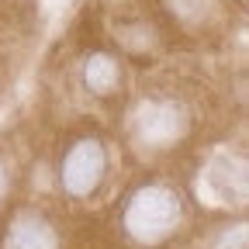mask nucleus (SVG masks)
I'll return each mask as SVG.
<instances>
[{
    "label": "nucleus",
    "instance_id": "f257e3e1",
    "mask_svg": "<svg viewBox=\"0 0 249 249\" xmlns=\"http://www.w3.org/2000/svg\"><path fill=\"white\" fill-rule=\"evenodd\" d=\"M177 218H180L177 194H170L166 187H145L142 194L132 197L128 211H124V225H128L132 235H139L145 242H156V239L170 235Z\"/></svg>",
    "mask_w": 249,
    "mask_h": 249
},
{
    "label": "nucleus",
    "instance_id": "f03ea898",
    "mask_svg": "<svg viewBox=\"0 0 249 249\" xmlns=\"http://www.w3.org/2000/svg\"><path fill=\"white\" fill-rule=\"evenodd\" d=\"M107 170V152L97 139H83L70 149V156L62 160V187H66V194L73 197H87L97 180L104 177Z\"/></svg>",
    "mask_w": 249,
    "mask_h": 249
},
{
    "label": "nucleus",
    "instance_id": "7ed1b4c3",
    "mask_svg": "<svg viewBox=\"0 0 249 249\" xmlns=\"http://www.w3.org/2000/svg\"><path fill=\"white\" fill-rule=\"evenodd\" d=\"M55 246L59 242H55L52 229L35 214H21L7 235V249H55Z\"/></svg>",
    "mask_w": 249,
    "mask_h": 249
},
{
    "label": "nucleus",
    "instance_id": "20e7f679",
    "mask_svg": "<svg viewBox=\"0 0 249 249\" xmlns=\"http://www.w3.org/2000/svg\"><path fill=\"white\" fill-rule=\"evenodd\" d=\"M121 83V70H118V62L104 52H97L90 62H87V87L93 93H101V97H111V93L118 90Z\"/></svg>",
    "mask_w": 249,
    "mask_h": 249
},
{
    "label": "nucleus",
    "instance_id": "39448f33",
    "mask_svg": "<svg viewBox=\"0 0 249 249\" xmlns=\"http://www.w3.org/2000/svg\"><path fill=\"white\" fill-rule=\"evenodd\" d=\"M4 191H7V170H4V163H0V197H4Z\"/></svg>",
    "mask_w": 249,
    "mask_h": 249
}]
</instances>
